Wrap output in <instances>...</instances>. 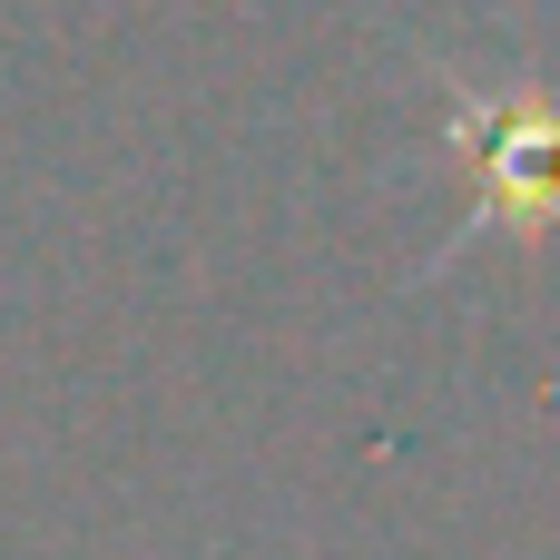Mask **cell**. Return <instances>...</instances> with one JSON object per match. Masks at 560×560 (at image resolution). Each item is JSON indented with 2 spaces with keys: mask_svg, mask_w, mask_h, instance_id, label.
<instances>
[{
  "mask_svg": "<svg viewBox=\"0 0 560 560\" xmlns=\"http://www.w3.org/2000/svg\"><path fill=\"white\" fill-rule=\"evenodd\" d=\"M492 177L522 197V217H551L560 207V128L541 108H522L512 128H502V148H492Z\"/></svg>",
  "mask_w": 560,
  "mask_h": 560,
  "instance_id": "6da1fadb",
  "label": "cell"
}]
</instances>
